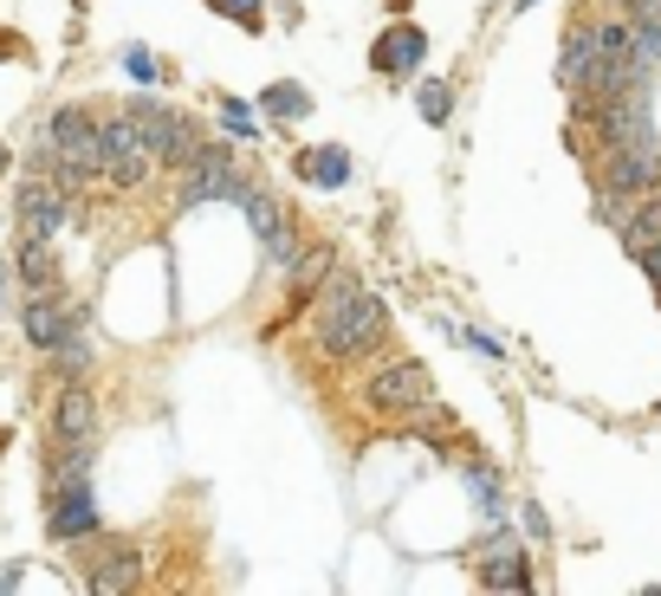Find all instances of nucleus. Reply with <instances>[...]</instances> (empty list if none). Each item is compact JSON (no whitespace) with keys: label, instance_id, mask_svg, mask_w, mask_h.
<instances>
[{"label":"nucleus","instance_id":"nucleus-4","mask_svg":"<svg viewBox=\"0 0 661 596\" xmlns=\"http://www.w3.org/2000/svg\"><path fill=\"white\" fill-rule=\"evenodd\" d=\"M130 117H137V130H144V143L156 162H169V169H188L195 156H201V143H195V123H188L182 111H169V105H130Z\"/></svg>","mask_w":661,"mask_h":596},{"label":"nucleus","instance_id":"nucleus-6","mask_svg":"<svg viewBox=\"0 0 661 596\" xmlns=\"http://www.w3.org/2000/svg\"><path fill=\"white\" fill-rule=\"evenodd\" d=\"M590 117H596V137H603V149H616V143H655V117H649L642 85H635V91H616V98H596V105H590Z\"/></svg>","mask_w":661,"mask_h":596},{"label":"nucleus","instance_id":"nucleus-8","mask_svg":"<svg viewBox=\"0 0 661 596\" xmlns=\"http://www.w3.org/2000/svg\"><path fill=\"white\" fill-rule=\"evenodd\" d=\"M610 162H603V182L623 188V195H649V188H661V137L655 143H616L603 149Z\"/></svg>","mask_w":661,"mask_h":596},{"label":"nucleus","instance_id":"nucleus-12","mask_svg":"<svg viewBox=\"0 0 661 596\" xmlns=\"http://www.w3.org/2000/svg\"><path fill=\"white\" fill-rule=\"evenodd\" d=\"M52 435H59V447H91V435H98V403H91V389H66L59 396V409H52Z\"/></svg>","mask_w":661,"mask_h":596},{"label":"nucleus","instance_id":"nucleus-28","mask_svg":"<svg viewBox=\"0 0 661 596\" xmlns=\"http://www.w3.org/2000/svg\"><path fill=\"white\" fill-rule=\"evenodd\" d=\"M635 260H642V272H649V279H655V286H661V240H655V247H642Z\"/></svg>","mask_w":661,"mask_h":596},{"label":"nucleus","instance_id":"nucleus-5","mask_svg":"<svg viewBox=\"0 0 661 596\" xmlns=\"http://www.w3.org/2000/svg\"><path fill=\"white\" fill-rule=\"evenodd\" d=\"M98 176H105L110 188H137L149 176V143L144 130H137V117H110L105 123V143H98Z\"/></svg>","mask_w":661,"mask_h":596},{"label":"nucleus","instance_id":"nucleus-18","mask_svg":"<svg viewBox=\"0 0 661 596\" xmlns=\"http://www.w3.org/2000/svg\"><path fill=\"white\" fill-rule=\"evenodd\" d=\"M298 176H305V182H318V188H344V182H351V156H344L337 143L305 149V156H298Z\"/></svg>","mask_w":661,"mask_h":596},{"label":"nucleus","instance_id":"nucleus-24","mask_svg":"<svg viewBox=\"0 0 661 596\" xmlns=\"http://www.w3.org/2000/svg\"><path fill=\"white\" fill-rule=\"evenodd\" d=\"M220 117H227V130H234V137H247V143H254V137H259L254 111H247V105H240V98H220Z\"/></svg>","mask_w":661,"mask_h":596},{"label":"nucleus","instance_id":"nucleus-22","mask_svg":"<svg viewBox=\"0 0 661 596\" xmlns=\"http://www.w3.org/2000/svg\"><path fill=\"white\" fill-rule=\"evenodd\" d=\"M635 66L642 78L661 72V20H635Z\"/></svg>","mask_w":661,"mask_h":596},{"label":"nucleus","instance_id":"nucleus-23","mask_svg":"<svg viewBox=\"0 0 661 596\" xmlns=\"http://www.w3.org/2000/svg\"><path fill=\"white\" fill-rule=\"evenodd\" d=\"M91 370V350H85V337H66V344H59V376H85Z\"/></svg>","mask_w":661,"mask_h":596},{"label":"nucleus","instance_id":"nucleus-17","mask_svg":"<svg viewBox=\"0 0 661 596\" xmlns=\"http://www.w3.org/2000/svg\"><path fill=\"white\" fill-rule=\"evenodd\" d=\"M623 247L629 254H642V247H655L661 240V195L649 188V195H629V215H623Z\"/></svg>","mask_w":661,"mask_h":596},{"label":"nucleus","instance_id":"nucleus-1","mask_svg":"<svg viewBox=\"0 0 661 596\" xmlns=\"http://www.w3.org/2000/svg\"><path fill=\"white\" fill-rule=\"evenodd\" d=\"M312 325H318V350H325L331 364H357V357H369V350L383 344L389 311H383V298H369L364 286L337 279L325 298V311H312Z\"/></svg>","mask_w":661,"mask_h":596},{"label":"nucleus","instance_id":"nucleus-31","mask_svg":"<svg viewBox=\"0 0 661 596\" xmlns=\"http://www.w3.org/2000/svg\"><path fill=\"white\" fill-rule=\"evenodd\" d=\"M0 447H7V435H0Z\"/></svg>","mask_w":661,"mask_h":596},{"label":"nucleus","instance_id":"nucleus-20","mask_svg":"<svg viewBox=\"0 0 661 596\" xmlns=\"http://www.w3.org/2000/svg\"><path fill=\"white\" fill-rule=\"evenodd\" d=\"M20 279H27V292H52V286H59V266H52V247H46V240H27Z\"/></svg>","mask_w":661,"mask_h":596},{"label":"nucleus","instance_id":"nucleus-3","mask_svg":"<svg viewBox=\"0 0 661 596\" xmlns=\"http://www.w3.org/2000/svg\"><path fill=\"white\" fill-rule=\"evenodd\" d=\"M369 409L376 415H428L435 409V376L422 370V364H389V370H376L369 376Z\"/></svg>","mask_w":661,"mask_h":596},{"label":"nucleus","instance_id":"nucleus-14","mask_svg":"<svg viewBox=\"0 0 661 596\" xmlns=\"http://www.w3.org/2000/svg\"><path fill=\"white\" fill-rule=\"evenodd\" d=\"M66 221V195L52 182H27L20 188V227H27V240H52Z\"/></svg>","mask_w":661,"mask_h":596},{"label":"nucleus","instance_id":"nucleus-26","mask_svg":"<svg viewBox=\"0 0 661 596\" xmlns=\"http://www.w3.org/2000/svg\"><path fill=\"white\" fill-rule=\"evenodd\" d=\"M422 117H428V123H447V85H422Z\"/></svg>","mask_w":661,"mask_h":596},{"label":"nucleus","instance_id":"nucleus-19","mask_svg":"<svg viewBox=\"0 0 661 596\" xmlns=\"http://www.w3.org/2000/svg\"><path fill=\"white\" fill-rule=\"evenodd\" d=\"M259 105H266V117L293 123V117L312 111V91H305V85H293V78H279V85H266V91H259Z\"/></svg>","mask_w":661,"mask_h":596},{"label":"nucleus","instance_id":"nucleus-30","mask_svg":"<svg viewBox=\"0 0 661 596\" xmlns=\"http://www.w3.org/2000/svg\"><path fill=\"white\" fill-rule=\"evenodd\" d=\"M0 169H7V149H0Z\"/></svg>","mask_w":661,"mask_h":596},{"label":"nucleus","instance_id":"nucleus-25","mask_svg":"<svg viewBox=\"0 0 661 596\" xmlns=\"http://www.w3.org/2000/svg\"><path fill=\"white\" fill-rule=\"evenodd\" d=\"M220 20H240V27H259V0H215Z\"/></svg>","mask_w":661,"mask_h":596},{"label":"nucleus","instance_id":"nucleus-15","mask_svg":"<svg viewBox=\"0 0 661 596\" xmlns=\"http://www.w3.org/2000/svg\"><path fill=\"white\" fill-rule=\"evenodd\" d=\"M590 78H596V27H571L564 52H558V85L578 98V91H590Z\"/></svg>","mask_w":661,"mask_h":596},{"label":"nucleus","instance_id":"nucleus-29","mask_svg":"<svg viewBox=\"0 0 661 596\" xmlns=\"http://www.w3.org/2000/svg\"><path fill=\"white\" fill-rule=\"evenodd\" d=\"M0 59H13V39H7V33H0Z\"/></svg>","mask_w":661,"mask_h":596},{"label":"nucleus","instance_id":"nucleus-13","mask_svg":"<svg viewBox=\"0 0 661 596\" xmlns=\"http://www.w3.org/2000/svg\"><path fill=\"white\" fill-rule=\"evenodd\" d=\"M422 52H428V39H422V27H389V33L376 39V52H369V66L383 78H408L415 66H422Z\"/></svg>","mask_w":661,"mask_h":596},{"label":"nucleus","instance_id":"nucleus-11","mask_svg":"<svg viewBox=\"0 0 661 596\" xmlns=\"http://www.w3.org/2000/svg\"><path fill=\"white\" fill-rule=\"evenodd\" d=\"M85 584H91L98 596L144 584V552H137V545H105V552L91 558V570H85Z\"/></svg>","mask_w":661,"mask_h":596},{"label":"nucleus","instance_id":"nucleus-27","mask_svg":"<svg viewBox=\"0 0 661 596\" xmlns=\"http://www.w3.org/2000/svg\"><path fill=\"white\" fill-rule=\"evenodd\" d=\"M124 66H130V78H156V59H149L144 46H130V59H124Z\"/></svg>","mask_w":661,"mask_h":596},{"label":"nucleus","instance_id":"nucleus-7","mask_svg":"<svg viewBox=\"0 0 661 596\" xmlns=\"http://www.w3.org/2000/svg\"><path fill=\"white\" fill-rule=\"evenodd\" d=\"M240 176H234V149L201 143V156L188 162V182H182V208H208V201H240Z\"/></svg>","mask_w":661,"mask_h":596},{"label":"nucleus","instance_id":"nucleus-10","mask_svg":"<svg viewBox=\"0 0 661 596\" xmlns=\"http://www.w3.org/2000/svg\"><path fill=\"white\" fill-rule=\"evenodd\" d=\"M234 208H247V221H254V234L266 240V254L279 266H293L298 260V240H293V227H286V215H279V201L273 195H259V188H240V201Z\"/></svg>","mask_w":661,"mask_h":596},{"label":"nucleus","instance_id":"nucleus-21","mask_svg":"<svg viewBox=\"0 0 661 596\" xmlns=\"http://www.w3.org/2000/svg\"><path fill=\"white\" fill-rule=\"evenodd\" d=\"M286 272H293V311H298L305 298L318 292V279L331 272V254H325V247H312V254H298V260L286 266Z\"/></svg>","mask_w":661,"mask_h":596},{"label":"nucleus","instance_id":"nucleus-9","mask_svg":"<svg viewBox=\"0 0 661 596\" xmlns=\"http://www.w3.org/2000/svg\"><path fill=\"white\" fill-rule=\"evenodd\" d=\"M20 331L33 337L39 350H59V344L78 331V311L59 292H33L27 298V311H20Z\"/></svg>","mask_w":661,"mask_h":596},{"label":"nucleus","instance_id":"nucleus-2","mask_svg":"<svg viewBox=\"0 0 661 596\" xmlns=\"http://www.w3.org/2000/svg\"><path fill=\"white\" fill-rule=\"evenodd\" d=\"M98 143H105V123H91V111L66 105V111H52V123H46V149L33 156V169L59 176L66 188H85L98 176Z\"/></svg>","mask_w":661,"mask_h":596},{"label":"nucleus","instance_id":"nucleus-16","mask_svg":"<svg viewBox=\"0 0 661 596\" xmlns=\"http://www.w3.org/2000/svg\"><path fill=\"white\" fill-rule=\"evenodd\" d=\"M480 584L486 590H532V570H525V552L513 538H493L486 558H480Z\"/></svg>","mask_w":661,"mask_h":596}]
</instances>
